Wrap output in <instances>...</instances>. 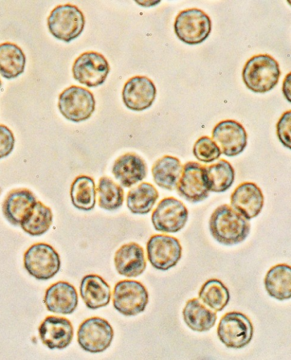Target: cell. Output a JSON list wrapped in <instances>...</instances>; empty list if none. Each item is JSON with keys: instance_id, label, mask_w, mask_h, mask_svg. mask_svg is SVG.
<instances>
[{"instance_id": "cell-36", "label": "cell", "mask_w": 291, "mask_h": 360, "mask_svg": "<svg viewBox=\"0 0 291 360\" xmlns=\"http://www.w3.org/2000/svg\"><path fill=\"white\" fill-rule=\"evenodd\" d=\"M285 79L284 80L283 86V91L288 101L290 102V73L287 75Z\"/></svg>"}, {"instance_id": "cell-18", "label": "cell", "mask_w": 291, "mask_h": 360, "mask_svg": "<svg viewBox=\"0 0 291 360\" xmlns=\"http://www.w3.org/2000/svg\"><path fill=\"white\" fill-rule=\"evenodd\" d=\"M44 302L47 310L51 312L70 314L77 308L78 293L74 286L69 283L58 281L47 288Z\"/></svg>"}, {"instance_id": "cell-32", "label": "cell", "mask_w": 291, "mask_h": 360, "mask_svg": "<svg viewBox=\"0 0 291 360\" xmlns=\"http://www.w3.org/2000/svg\"><path fill=\"white\" fill-rule=\"evenodd\" d=\"M97 193L100 207L113 211L119 208L123 202L124 193L122 187L111 178L102 176L99 179Z\"/></svg>"}, {"instance_id": "cell-34", "label": "cell", "mask_w": 291, "mask_h": 360, "mask_svg": "<svg viewBox=\"0 0 291 360\" xmlns=\"http://www.w3.org/2000/svg\"><path fill=\"white\" fill-rule=\"evenodd\" d=\"M290 110L284 112L279 119L276 128L277 135L280 141L287 148L290 149Z\"/></svg>"}, {"instance_id": "cell-24", "label": "cell", "mask_w": 291, "mask_h": 360, "mask_svg": "<svg viewBox=\"0 0 291 360\" xmlns=\"http://www.w3.org/2000/svg\"><path fill=\"white\" fill-rule=\"evenodd\" d=\"M264 286L268 294L278 300L291 297V268L279 264L272 266L266 273Z\"/></svg>"}, {"instance_id": "cell-4", "label": "cell", "mask_w": 291, "mask_h": 360, "mask_svg": "<svg viewBox=\"0 0 291 360\" xmlns=\"http://www.w3.org/2000/svg\"><path fill=\"white\" fill-rule=\"evenodd\" d=\"M177 37L184 43L194 45L204 41L211 30V21L207 14L198 8L180 11L174 22Z\"/></svg>"}, {"instance_id": "cell-7", "label": "cell", "mask_w": 291, "mask_h": 360, "mask_svg": "<svg viewBox=\"0 0 291 360\" xmlns=\"http://www.w3.org/2000/svg\"><path fill=\"white\" fill-rule=\"evenodd\" d=\"M58 106L65 118L79 122L92 115L95 109V99L87 89L73 85L61 93Z\"/></svg>"}, {"instance_id": "cell-5", "label": "cell", "mask_w": 291, "mask_h": 360, "mask_svg": "<svg viewBox=\"0 0 291 360\" xmlns=\"http://www.w3.org/2000/svg\"><path fill=\"white\" fill-rule=\"evenodd\" d=\"M24 266L30 275L38 280H48L59 271L61 260L58 252L49 244L39 243L25 252Z\"/></svg>"}, {"instance_id": "cell-25", "label": "cell", "mask_w": 291, "mask_h": 360, "mask_svg": "<svg viewBox=\"0 0 291 360\" xmlns=\"http://www.w3.org/2000/svg\"><path fill=\"white\" fill-rule=\"evenodd\" d=\"M182 169V165L178 158L164 155L158 159L152 166L153 179L159 187L173 191L176 187Z\"/></svg>"}, {"instance_id": "cell-21", "label": "cell", "mask_w": 291, "mask_h": 360, "mask_svg": "<svg viewBox=\"0 0 291 360\" xmlns=\"http://www.w3.org/2000/svg\"><path fill=\"white\" fill-rule=\"evenodd\" d=\"M80 296L87 308L97 309L106 306L111 300V288L99 276H84L80 285Z\"/></svg>"}, {"instance_id": "cell-26", "label": "cell", "mask_w": 291, "mask_h": 360, "mask_svg": "<svg viewBox=\"0 0 291 360\" xmlns=\"http://www.w3.org/2000/svg\"><path fill=\"white\" fill-rule=\"evenodd\" d=\"M204 178L209 191L222 193L233 185L235 170L229 162L221 159L210 165H204Z\"/></svg>"}, {"instance_id": "cell-29", "label": "cell", "mask_w": 291, "mask_h": 360, "mask_svg": "<svg viewBox=\"0 0 291 360\" xmlns=\"http://www.w3.org/2000/svg\"><path fill=\"white\" fill-rule=\"evenodd\" d=\"M53 221L51 209L42 202L37 201L23 218L20 226L31 236H40L49 229Z\"/></svg>"}, {"instance_id": "cell-6", "label": "cell", "mask_w": 291, "mask_h": 360, "mask_svg": "<svg viewBox=\"0 0 291 360\" xmlns=\"http://www.w3.org/2000/svg\"><path fill=\"white\" fill-rule=\"evenodd\" d=\"M253 325L250 319L238 311L226 313L220 320L217 335L227 347L240 349L247 345L252 339Z\"/></svg>"}, {"instance_id": "cell-8", "label": "cell", "mask_w": 291, "mask_h": 360, "mask_svg": "<svg viewBox=\"0 0 291 360\" xmlns=\"http://www.w3.org/2000/svg\"><path fill=\"white\" fill-rule=\"evenodd\" d=\"M148 301V292L139 281L123 280L114 287L113 304L115 309L123 315L135 316L144 311Z\"/></svg>"}, {"instance_id": "cell-35", "label": "cell", "mask_w": 291, "mask_h": 360, "mask_svg": "<svg viewBox=\"0 0 291 360\" xmlns=\"http://www.w3.org/2000/svg\"><path fill=\"white\" fill-rule=\"evenodd\" d=\"M15 138L11 130L0 124V159L8 156L14 148Z\"/></svg>"}, {"instance_id": "cell-14", "label": "cell", "mask_w": 291, "mask_h": 360, "mask_svg": "<svg viewBox=\"0 0 291 360\" xmlns=\"http://www.w3.org/2000/svg\"><path fill=\"white\" fill-rule=\"evenodd\" d=\"M247 135L243 126L232 120H223L213 129L212 140L221 153L228 157L240 154L247 146Z\"/></svg>"}, {"instance_id": "cell-12", "label": "cell", "mask_w": 291, "mask_h": 360, "mask_svg": "<svg viewBox=\"0 0 291 360\" xmlns=\"http://www.w3.org/2000/svg\"><path fill=\"white\" fill-rule=\"evenodd\" d=\"M109 70V65L105 57L94 51L82 53L75 59L72 68L74 79L87 87L102 84Z\"/></svg>"}, {"instance_id": "cell-20", "label": "cell", "mask_w": 291, "mask_h": 360, "mask_svg": "<svg viewBox=\"0 0 291 360\" xmlns=\"http://www.w3.org/2000/svg\"><path fill=\"white\" fill-rule=\"evenodd\" d=\"M114 265L122 276L137 277L141 275L147 266L143 248L134 242L123 245L115 253Z\"/></svg>"}, {"instance_id": "cell-38", "label": "cell", "mask_w": 291, "mask_h": 360, "mask_svg": "<svg viewBox=\"0 0 291 360\" xmlns=\"http://www.w3.org/2000/svg\"><path fill=\"white\" fill-rule=\"evenodd\" d=\"M1 79H0V88H1Z\"/></svg>"}, {"instance_id": "cell-28", "label": "cell", "mask_w": 291, "mask_h": 360, "mask_svg": "<svg viewBox=\"0 0 291 360\" xmlns=\"http://www.w3.org/2000/svg\"><path fill=\"white\" fill-rule=\"evenodd\" d=\"M159 196V192L152 184L142 182L128 191L127 207L133 214H145L151 210Z\"/></svg>"}, {"instance_id": "cell-31", "label": "cell", "mask_w": 291, "mask_h": 360, "mask_svg": "<svg viewBox=\"0 0 291 360\" xmlns=\"http://www.w3.org/2000/svg\"><path fill=\"white\" fill-rule=\"evenodd\" d=\"M199 298L213 311H221L228 304L230 292L221 281L211 278L201 287Z\"/></svg>"}, {"instance_id": "cell-11", "label": "cell", "mask_w": 291, "mask_h": 360, "mask_svg": "<svg viewBox=\"0 0 291 360\" xmlns=\"http://www.w3.org/2000/svg\"><path fill=\"white\" fill-rule=\"evenodd\" d=\"M188 210L185 204L174 197L160 200L151 214L155 230L163 233H176L185 225Z\"/></svg>"}, {"instance_id": "cell-16", "label": "cell", "mask_w": 291, "mask_h": 360, "mask_svg": "<svg viewBox=\"0 0 291 360\" xmlns=\"http://www.w3.org/2000/svg\"><path fill=\"white\" fill-rule=\"evenodd\" d=\"M264 201L261 188L253 182L241 183L230 195L231 207L247 220L258 216Z\"/></svg>"}, {"instance_id": "cell-15", "label": "cell", "mask_w": 291, "mask_h": 360, "mask_svg": "<svg viewBox=\"0 0 291 360\" xmlns=\"http://www.w3.org/2000/svg\"><path fill=\"white\" fill-rule=\"evenodd\" d=\"M156 94L155 85L149 78L145 76H135L125 82L122 98L128 109L142 111L152 105Z\"/></svg>"}, {"instance_id": "cell-17", "label": "cell", "mask_w": 291, "mask_h": 360, "mask_svg": "<svg viewBox=\"0 0 291 360\" xmlns=\"http://www.w3.org/2000/svg\"><path fill=\"white\" fill-rule=\"evenodd\" d=\"M42 343L51 349L67 347L73 338V327L66 318L54 316L44 319L38 328Z\"/></svg>"}, {"instance_id": "cell-22", "label": "cell", "mask_w": 291, "mask_h": 360, "mask_svg": "<svg viewBox=\"0 0 291 360\" xmlns=\"http://www.w3.org/2000/svg\"><path fill=\"white\" fill-rule=\"evenodd\" d=\"M36 202V197L30 190H13L8 194L3 202V214L8 222L18 226Z\"/></svg>"}, {"instance_id": "cell-27", "label": "cell", "mask_w": 291, "mask_h": 360, "mask_svg": "<svg viewBox=\"0 0 291 360\" xmlns=\"http://www.w3.org/2000/svg\"><path fill=\"white\" fill-rule=\"evenodd\" d=\"M25 56L16 44L5 42L0 44V75L11 79L24 72Z\"/></svg>"}, {"instance_id": "cell-19", "label": "cell", "mask_w": 291, "mask_h": 360, "mask_svg": "<svg viewBox=\"0 0 291 360\" xmlns=\"http://www.w3.org/2000/svg\"><path fill=\"white\" fill-rule=\"evenodd\" d=\"M147 167L144 160L138 155L127 153L116 159L112 173L123 187L130 188L142 181L147 176Z\"/></svg>"}, {"instance_id": "cell-9", "label": "cell", "mask_w": 291, "mask_h": 360, "mask_svg": "<svg viewBox=\"0 0 291 360\" xmlns=\"http://www.w3.org/2000/svg\"><path fill=\"white\" fill-rule=\"evenodd\" d=\"M80 347L89 353H100L111 344L113 330L111 324L100 317H92L85 320L77 332Z\"/></svg>"}, {"instance_id": "cell-13", "label": "cell", "mask_w": 291, "mask_h": 360, "mask_svg": "<svg viewBox=\"0 0 291 360\" xmlns=\"http://www.w3.org/2000/svg\"><path fill=\"white\" fill-rule=\"evenodd\" d=\"M175 188L180 197L190 202L205 200L209 191L205 182L204 165L194 161L186 162Z\"/></svg>"}, {"instance_id": "cell-3", "label": "cell", "mask_w": 291, "mask_h": 360, "mask_svg": "<svg viewBox=\"0 0 291 360\" xmlns=\"http://www.w3.org/2000/svg\"><path fill=\"white\" fill-rule=\"evenodd\" d=\"M85 23L82 12L76 6L68 4L55 7L47 19L51 34L66 42L77 38L83 31Z\"/></svg>"}, {"instance_id": "cell-10", "label": "cell", "mask_w": 291, "mask_h": 360, "mask_svg": "<svg viewBox=\"0 0 291 360\" xmlns=\"http://www.w3.org/2000/svg\"><path fill=\"white\" fill-rule=\"evenodd\" d=\"M147 258L151 266L161 271L175 266L182 257V246L175 237L156 234L147 243Z\"/></svg>"}, {"instance_id": "cell-2", "label": "cell", "mask_w": 291, "mask_h": 360, "mask_svg": "<svg viewBox=\"0 0 291 360\" xmlns=\"http://www.w3.org/2000/svg\"><path fill=\"white\" fill-rule=\"evenodd\" d=\"M242 75L249 90L255 93H265L278 83L280 70L278 63L271 56L259 54L247 61Z\"/></svg>"}, {"instance_id": "cell-33", "label": "cell", "mask_w": 291, "mask_h": 360, "mask_svg": "<svg viewBox=\"0 0 291 360\" xmlns=\"http://www.w3.org/2000/svg\"><path fill=\"white\" fill-rule=\"evenodd\" d=\"M193 154L198 160L209 163L218 159L221 152L211 138L204 136L194 143Z\"/></svg>"}, {"instance_id": "cell-37", "label": "cell", "mask_w": 291, "mask_h": 360, "mask_svg": "<svg viewBox=\"0 0 291 360\" xmlns=\"http://www.w3.org/2000/svg\"><path fill=\"white\" fill-rule=\"evenodd\" d=\"M135 2L142 6H154V5L159 3L160 1H135Z\"/></svg>"}, {"instance_id": "cell-30", "label": "cell", "mask_w": 291, "mask_h": 360, "mask_svg": "<svg viewBox=\"0 0 291 360\" xmlns=\"http://www.w3.org/2000/svg\"><path fill=\"white\" fill-rule=\"evenodd\" d=\"M95 197V184L92 178L81 175L75 179L70 187V198L76 208L85 211L92 210Z\"/></svg>"}, {"instance_id": "cell-1", "label": "cell", "mask_w": 291, "mask_h": 360, "mask_svg": "<svg viewBox=\"0 0 291 360\" xmlns=\"http://www.w3.org/2000/svg\"><path fill=\"white\" fill-rule=\"evenodd\" d=\"M209 226L213 238L224 245L242 242L250 231L249 221L226 204L215 209L210 217Z\"/></svg>"}, {"instance_id": "cell-23", "label": "cell", "mask_w": 291, "mask_h": 360, "mask_svg": "<svg viewBox=\"0 0 291 360\" xmlns=\"http://www.w3.org/2000/svg\"><path fill=\"white\" fill-rule=\"evenodd\" d=\"M185 324L192 330L205 332L215 325L216 313L204 305L199 299L188 300L182 310Z\"/></svg>"}]
</instances>
